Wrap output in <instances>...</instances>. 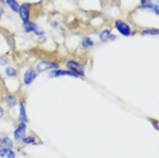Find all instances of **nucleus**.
Returning <instances> with one entry per match:
<instances>
[{"mask_svg":"<svg viewBox=\"0 0 159 158\" xmlns=\"http://www.w3.org/2000/svg\"><path fill=\"white\" fill-rule=\"evenodd\" d=\"M51 26H52L53 28L58 27V22H56V21H53V22H51Z\"/></svg>","mask_w":159,"mask_h":158,"instance_id":"412c9836","label":"nucleus"},{"mask_svg":"<svg viewBox=\"0 0 159 158\" xmlns=\"http://www.w3.org/2000/svg\"><path fill=\"white\" fill-rule=\"evenodd\" d=\"M114 27L119 31V34H121L125 37H129L131 35V27L128 23H126L125 21L116 20V23H114Z\"/></svg>","mask_w":159,"mask_h":158,"instance_id":"f03ea898","label":"nucleus"},{"mask_svg":"<svg viewBox=\"0 0 159 158\" xmlns=\"http://www.w3.org/2000/svg\"><path fill=\"white\" fill-rule=\"evenodd\" d=\"M159 34L158 29L157 28H151V29H144L143 31H142V35L145 36V35H150V36H157Z\"/></svg>","mask_w":159,"mask_h":158,"instance_id":"f3484780","label":"nucleus"},{"mask_svg":"<svg viewBox=\"0 0 159 158\" xmlns=\"http://www.w3.org/2000/svg\"><path fill=\"white\" fill-rule=\"evenodd\" d=\"M4 114H5V111H4V109L0 106V119L4 117Z\"/></svg>","mask_w":159,"mask_h":158,"instance_id":"6ab92c4d","label":"nucleus"},{"mask_svg":"<svg viewBox=\"0 0 159 158\" xmlns=\"http://www.w3.org/2000/svg\"><path fill=\"white\" fill-rule=\"evenodd\" d=\"M21 141L24 144H36V137H34V136H24Z\"/></svg>","mask_w":159,"mask_h":158,"instance_id":"a211bd4d","label":"nucleus"},{"mask_svg":"<svg viewBox=\"0 0 159 158\" xmlns=\"http://www.w3.org/2000/svg\"><path fill=\"white\" fill-rule=\"evenodd\" d=\"M34 5L31 4H22L19 8V15H20L21 20L23 21H30L31 17V11Z\"/></svg>","mask_w":159,"mask_h":158,"instance_id":"7ed1b4c3","label":"nucleus"},{"mask_svg":"<svg viewBox=\"0 0 159 158\" xmlns=\"http://www.w3.org/2000/svg\"><path fill=\"white\" fill-rule=\"evenodd\" d=\"M19 121L20 123H28V115L23 100H19Z\"/></svg>","mask_w":159,"mask_h":158,"instance_id":"6e6552de","label":"nucleus"},{"mask_svg":"<svg viewBox=\"0 0 159 158\" xmlns=\"http://www.w3.org/2000/svg\"><path fill=\"white\" fill-rule=\"evenodd\" d=\"M50 77H60V76H73V77H79L75 73L70 71H61V69H52L48 74Z\"/></svg>","mask_w":159,"mask_h":158,"instance_id":"0eeeda50","label":"nucleus"},{"mask_svg":"<svg viewBox=\"0 0 159 158\" xmlns=\"http://www.w3.org/2000/svg\"><path fill=\"white\" fill-rule=\"evenodd\" d=\"M37 72L34 71L32 68H29V69H27V71L24 72L23 74V83L25 84V86H29V84H31L35 80H36L37 77Z\"/></svg>","mask_w":159,"mask_h":158,"instance_id":"423d86ee","label":"nucleus"},{"mask_svg":"<svg viewBox=\"0 0 159 158\" xmlns=\"http://www.w3.org/2000/svg\"><path fill=\"white\" fill-rule=\"evenodd\" d=\"M5 2L8 7L12 9L14 13H19V8H20V5L17 2V0H5Z\"/></svg>","mask_w":159,"mask_h":158,"instance_id":"f8f14e48","label":"nucleus"},{"mask_svg":"<svg viewBox=\"0 0 159 158\" xmlns=\"http://www.w3.org/2000/svg\"><path fill=\"white\" fill-rule=\"evenodd\" d=\"M0 157L15 158L16 154L12 150V149H8V148H0Z\"/></svg>","mask_w":159,"mask_h":158,"instance_id":"9d476101","label":"nucleus"},{"mask_svg":"<svg viewBox=\"0 0 159 158\" xmlns=\"http://www.w3.org/2000/svg\"><path fill=\"white\" fill-rule=\"evenodd\" d=\"M5 74H6V76H8V77H16L17 72H16L15 68L12 67V66H7V67L5 68Z\"/></svg>","mask_w":159,"mask_h":158,"instance_id":"2eb2a0df","label":"nucleus"},{"mask_svg":"<svg viewBox=\"0 0 159 158\" xmlns=\"http://www.w3.org/2000/svg\"><path fill=\"white\" fill-rule=\"evenodd\" d=\"M0 1H1V2H5V0H0Z\"/></svg>","mask_w":159,"mask_h":158,"instance_id":"5701e85b","label":"nucleus"},{"mask_svg":"<svg viewBox=\"0 0 159 158\" xmlns=\"http://www.w3.org/2000/svg\"><path fill=\"white\" fill-rule=\"evenodd\" d=\"M66 67H67L68 71L75 73L79 77H83L84 76L83 65L80 63L79 61H76V60H68L67 63H66Z\"/></svg>","mask_w":159,"mask_h":158,"instance_id":"f257e3e1","label":"nucleus"},{"mask_svg":"<svg viewBox=\"0 0 159 158\" xmlns=\"http://www.w3.org/2000/svg\"><path fill=\"white\" fill-rule=\"evenodd\" d=\"M151 123H152V125H153V127L156 128V131H158V125H157V123H155L153 120H151Z\"/></svg>","mask_w":159,"mask_h":158,"instance_id":"aec40b11","label":"nucleus"},{"mask_svg":"<svg viewBox=\"0 0 159 158\" xmlns=\"http://www.w3.org/2000/svg\"><path fill=\"white\" fill-rule=\"evenodd\" d=\"M6 103H7V106L9 109H13V107H15L19 103V100L16 98L14 95H8L7 98H6Z\"/></svg>","mask_w":159,"mask_h":158,"instance_id":"4468645a","label":"nucleus"},{"mask_svg":"<svg viewBox=\"0 0 159 158\" xmlns=\"http://www.w3.org/2000/svg\"><path fill=\"white\" fill-rule=\"evenodd\" d=\"M150 1H151V2H155V4H157V2H158V0H150Z\"/></svg>","mask_w":159,"mask_h":158,"instance_id":"4be33fe9","label":"nucleus"},{"mask_svg":"<svg viewBox=\"0 0 159 158\" xmlns=\"http://www.w3.org/2000/svg\"><path fill=\"white\" fill-rule=\"evenodd\" d=\"M93 45H95L93 40L91 38H89V37H84L83 40H82V46L84 49H91Z\"/></svg>","mask_w":159,"mask_h":158,"instance_id":"dca6fc26","label":"nucleus"},{"mask_svg":"<svg viewBox=\"0 0 159 158\" xmlns=\"http://www.w3.org/2000/svg\"><path fill=\"white\" fill-rule=\"evenodd\" d=\"M99 40L100 42L103 43H106V42H111V40H116V36L113 35L111 32V29H105L99 34Z\"/></svg>","mask_w":159,"mask_h":158,"instance_id":"1a4fd4ad","label":"nucleus"},{"mask_svg":"<svg viewBox=\"0 0 159 158\" xmlns=\"http://www.w3.org/2000/svg\"><path fill=\"white\" fill-rule=\"evenodd\" d=\"M37 24L31 22V21H24L23 24H22V27H23V30L25 32H34L35 30V28H36Z\"/></svg>","mask_w":159,"mask_h":158,"instance_id":"ddd939ff","label":"nucleus"},{"mask_svg":"<svg viewBox=\"0 0 159 158\" xmlns=\"http://www.w3.org/2000/svg\"><path fill=\"white\" fill-rule=\"evenodd\" d=\"M25 129H27V125H25V123H19V126L16 127V129L14 131V133H13L14 140H15L16 142H17V141H21V140L25 136Z\"/></svg>","mask_w":159,"mask_h":158,"instance_id":"39448f33","label":"nucleus"},{"mask_svg":"<svg viewBox=\"0 0 159 158\" xmlns=\"http://www.w3.org/2000/svg\"><path fill=\"white\" fill-rule=\"evenodd\" d=\"M59 67V63H54V61H40L36 66L37 73H43L46 71H52V69H57Z\"/></svg>","mask_w":159,"mask_h":158,"instance_id":"20e7f679","label":"nucleus"},{"mask_svg":"<svg viewBox=\"0 0 159 158\" xmlns=\"http://www.w3.org/2000/svg\"><path fill=\"white\" fill-rule=\"evenodd\" d=\"M13 146H14V143L11 138L8 137V136H5L0 140V148H8V149H12Z\"/></svg>","mask_w":159,"mask_h":158,"instance_id":"9b49d317","label":"nucleus"}]
</instances>
